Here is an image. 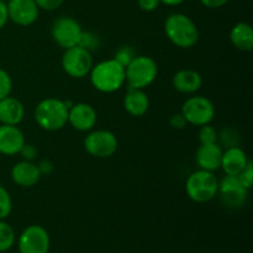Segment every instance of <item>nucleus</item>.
<instances>
[{"mask_svg": "<svg viewBox=\"0 0 253 253\" xmlns=\"http://www.w3.org/2000/svg\"><path fill=\"white\" fill-rule=\"evenodd\" d=\"M90 83L100 93L111 94L125 83V68L115 59L99 62L90 69Z\"/></svg>", "mask_w": 253, "mask_h": 253, "instance_id": "obj_1", "label": "nucleus"}, {"mask_svg": "<svg viewBox=\"0 0 253 253\" xmlns=\"http://www.w3.org/2000/svg\"><path fill=\"white\" fill-rule=\"evenodd\" d=\"M165 32L170 42L179 48H192L199 40L195 22L184 14L169 15L165 21Z\"/></svg>", "mask_w": 253, "mask_h": 253, "instance_id": "obj_2", "label": "nucleus"}, {"mask_svg": "<svg viewBox=\"0 0 253 253\" xmlns=\"http://www.w3.org/2000/svg\"><path fill=\"white\" fill-rule=\"evenodd\" d=\"M68 106L63 100L46 98L35 109V121L46 131H58L68 124Z\"/></svg>", "mask_w": 253, "mask_h": 253, "instance_id": "obj_3", "label": "nucleus"}, {"mask_svg": "<svg viewBox=\"0 0 253 253\" xmlns=\"http://www.w3.org/2000/svg\"><path fill=\"white\" fill-rule=\"evenodd\" d=\"M219 180L214 173L198 169L188 177L185 182V192L190 200L198 204L209 203L217 195Z\"/></svg>", "mask_w": 253, "mask_h": 253, "instance_id": "obj_4", "label": "nucleus"}, {"mask_svg": "<svg viewBox=\"0 0 253 253\" xmlns=\"http://www.w3.org/2000/svg\"><path fill=\"white\" fill-rule=\"evenodd\" d=\"M158 67L150 56H136L125 67V81L133 89H145L156 81Z\"/></svg>", "mask_w": 253, "mask_h": 253, "instance_id": "obj_5", "label": "nucleus"}, {"mask_svg": "<svg viewBox=\"0 0 253 253\" xmlns=\"http://www.w3.org/2000/svg\"><path fill=\"white\" fill-rule=\"evenodd\" d=\"M93 57L89 49L82 46H74L64 49L62 56V68L69 77L76 79L84 78L90 73Z\"/></svg>", "mask_w": 253, "mask_h": 253, "instance_id": "obj_6", "label": "nucleus"}, {"mask_svg": "<svg viewBox=\"0 0 253 253\" xmlns=\"http://www.w3.org/2000/svg\"><path fill=\"white\" fill-rule=\"evenodd\" d=\"M180 113L184 116L187 124L200 127L214 120L215 106L207 96H190L184 101Z\"/></svg>", "mask_w": 253, "mask_h": 253, "instance_id": "obj_7", "label": "nucleus"}, {"mask_svg": "<svg viewBox=\"0 0 253 253\" xmlns=\"http://www.w3.org/2000/svg\"><path fill=\"white\" fill-rule=\"evenodd\" d=\"M49 249L51 237L41 225H30L22 230L17 239L19 253H48Z\"/></svg>", "mask_w": 253, "mask_h": 253, "instance_id": "obj_8", "label": "nucleus"}, {"mask_svg": "<svg viewBox=\"0 0 253 253\" xmlns=\"http://www.w3.org/2000/svg\"><path fill=\"white\" fill-rule=\"evenodd\" d=\"M119 141L109 130H95L84 138V150L96 158H109L118 151Z\"/></svg>", "mask_w": 253, "mask_h": 253, "instance_id": "obj_9", "label": "nucleus"}, {"mask_svg": "<svg viewBox=\"0 0 253 253\" xmlns=\"http://www.w3.org/2000/svg\"><path fill=\"white\" fill-rule=\"evenodd\" d=\"M52 39L63 49L78 46L83 30L79 22L73 17L61 16L53 22L51 27Z\"/></svg>", "mask_w": 253, "mask_h": 253, "instance_id": "obj_10", "label": "nucleus"}, {"mask_svg": "<svg viewBox=\"0 0 253 253\" xmlns=\"http://www.w3.org/2000/svg\"><path fill=\"white\" fill-rule=\"evenodd\" d=\"M217 194L225 205L230 208H240L246 203L249 189L241 184L236 175H225L219 182Z\"/></svg>", "mask_w": 253, "mask_h": 253, "instance_id": "obj_11", "label": "nucleus"}, {"mask_svg": "<svg viewBox=\"0 0 253 253\" xmlns=\"http://www.w3.org/2000/svg\"><path fill=\"white\" fill-rule=\"evenodd\" d=\"M9 20L19 26H30L39 17V6L35 0H9L6 2Z\"/></svg>", "mask_w": 253, "mask_h": 253, "instance_id": "obj_12", "label": "nucleus"}, {"mask_svg": "<svg viewBox=\"0 0 253 253\" xmlns=\"http://www.w3.org/2000/svg\"><path fill=\"white\" fill-rule=\"evenodd\" d=\"M96 120H98V114L90 104L77 103L69 108L68 123L77 131L81 132L90 131L95 126Z\"/></svg>", "mask_w": 253, "mask_h": 253, "instance_id": "obj_13", "label": "nucleus"}, {"mask_svg": "<svg viewBox=\"0 0 253 253\" xmlns=\"http://www.w3.org/2000/svg\"><path fill=\"white\" fill-rule=\"evenodd\" d=\"M24 132L16 125H0V153L15 156L25 145Z\"/></svg>", "mask_w": 253, "mask_h": 253, "instance_id": "obj_14", "label": "nucleus"}, {"mask_svg": "<svg viewBox=\"0 0 253 253\" xmlns=\"http://www.w3.org/2000/svg\"><path fill=\"white\" fill-rule=\"evenodd\" d=\"M222 147L219 143H209V145H200L195 152V162L199 169L214 172L221 166Z\"/></svg>", "mask_w": 253, "mask_h": 253, "instance_id": "obj_15", "label": "nucleus"}, {"mask_svg": "<svg viewBox=\"0 0 253 253\" xmlns=\"http://www.w3.org/2000/svg\"><path fill=\"white\" fill-rule=\"evenodd\" d=\"M42 174L39 166L30 161H21L11 168V179L16 185L22 188H31L41 179Z\"/></svg>", "mask_w": 253, "mask_h": 253, "instance_id": "obj_16", "label": "nucleus"}, {"mask_svg": "<svg viewBox=\"0 0 253 253\" xmlns=\"http://www.w3.org/2000/svg\"><path fill=\"white\" fill-rule=\"evenodd\" d=\"M250 160L246 152L239 146L229 147L222 152L221 166L224 173L226 175H239L249 165Z\"/></svg>", "mask_w": 253, "mask_h": 253, "instance_id": "obj_17", "label": "nucleus"}, {"mask_svg": "<svg viewBox=\"0 0 253 253\" xmlns=\"http://www.w3.org/2000/svg\"><path fill=\"white\" fill-rule=\"evenodd\" d=\"M172 84L182 94H194L202 88L203 77L194 69H180L173 76Z\"/></svg>", "mask_w": 253, "mask_h": 253, "instance_id": "obj_18", "label": "nucleus"}, {"mask_svg": "<svg viewBox=\"0 0 253 253\" xmlns=\"http://www.w3.org/2000/svg\"><path fill=\"white\" fill-rule=\"evenodd\" d=\"M25 116L24 105L16 98L7 95L0 100V124L19 125Z\"/></svg>", "mask_w": 253, "mask_h": 253, "instance_id": "obj_19", "label": "nucleus"}, {"mask_svg": "<svg viewBox=\"0 0 253 253\" xmlns=\"http://www.w3.org/2000/svg\"><path fill=\"white\" fill-rule=\"evenodd\" d=\"M124 108L131 116L140 118L145 115L150 109V99L143 89L128 88L124 99Z\"/></svg>", "mask_w": 253, "mask_h": 253, "instance_id": "obj_20", "label": "nucleus"}, {"mask_svg": "<svg viewBox=\"0 0 253 253\" xmlns=\"http://www.w3.org/2000/svg\"><path fill=\"white\" fill-rule=\"evenodd\" d=\"M230 41L235 48L242 52L253 49V29L247 22H237L230 31Z\"/></svg>", "mask_w": 253, "mask_h": 253, "instance_id": "obj_21", "label": "nucleus"}, {"mask_svg": "<svg viewBox=\"0 0 253 253\" xmlns=\"http://www.w3.org/2000/svg\"><path fill=\"white\" fill-rule=\"evenodd\" d=\"M15 242H16V235L14 229L4 220H0V253L11 250Z\"/></svg>", "mask_w": 253, "mask_h": 253, "instance_id": "obj_22", "label": "nucleus"}, {"mask_svg": "<svg viewBox=\"0 0 253 253\" xmlns=\"http://www.w3.org/2000/svg\"><path fill=\"white\" fill-rule=\"evenodd\" d=\"M219 140V133L216 128L210 124L204 126H200L199 130V142L200 145H209V143H216Z\"/></svg>", "mask_w": 253, "mask_h": 253, "instance_id": "obj_23", "label": "nucleus"}, {"mask_svg": "<svg viewBox=\"0 0 253 253\" xmlns=\"http://www.w3.org/2000/svg\"><path fill=\"white\" fill-rule=\"evenodd\" d=\"M12 200L9 192L2 185H0V220H4L11 214Z\"/></svg>", "mask_w": 253, "mask_h": 253, "instance_id": "obj_24", "label": "nucleus"}, {"mask_svg": "<svg viewBox=\"0 0 253 253\" xmlns=\"http://www.w3.org/2000/svg\"><path fill=\"white\" fill-rule=\"evenodd\" d=\"M135 57H136V52L133 51L131 47L125 46V47H121V48L116 52L114 59H115L118 63H120L121 66L125 68V67L127 66V64L130 63L133 58H135Z\"/></svg>", "mask_w": 253, "mask_h": 253, "instance_id": "obj_25", "label": "nucleus"}, {"mask_svg": "<svg viewBox=\"0 0 253 253\" xmlns=\"http://www.w3.org/2000/svg\"><path fill=\"white\" fill-rule=\"evenodd\" d=\"M12 89V81L10 74L5 69L0 68V100L10 95Z\"/></svg>", "mask_w": 253, "mask_h": 253, "instance_id": "obj_26", "label": "nucleus"}, {"mask_svg": "<svg viewBox=\"0 0 253 253\" xmlns=\"http://www.w3.org/2000/svg\"><path fill=\"white\" fill-rule=\"evenodd\" d=\"M237 178H239V180L241 182V184L244 185L246 189H249V190L251 189L252 184H253V165H252L251 161L249 162L247 167L245 168V169L242 170L239 175H237Z\"/></svg>", "mask_w": 253, "mask_h": 253, "instance_id": "obj_27", "label": "nucleus"}, {"mask_svg": "<svg viewBox=\"0 0 253 253\" xmlns=\"http://www.w3.org/2000/svg\"><path fill=\"white\" fill-rule=\"evenodd\" d=\"M219 138L226 148L234 147V146H237V143H239V137H237L236 132L234 130H230V128L222 131L219 135Z\"/></svg>", "mask_w": 253, "mask_h": 253, "instance_id": "obj_28", "label": "nucleus"}, {"mask_svg": "<svg viewBox=\"0 0 253 253\" xmlns=\"http://www.w3.org/2000/svg\"><path fill=\"white\" fill-rule=\"evenodd\" d=\"M64 0H35L39 9L47 10V11H53V10L58 9Z\"/></svg>", "mask_w": 253, "mask_h": 253, "instance_id": "obj_29", "label": "nucleus"}, {"mask_svg": "<svg viewBox=\"0 0 253 253\" xmlns=\"http://www.w3.org/2000/svg\"><path fill=\"white\" fill-rule=\"evenodd\" d=\"M79 46L84 47V48L89 49V51H90V48H95V47L98 46V42H96L95 35L83 31L81 42H79Z\"/></svg>", "mask_w": 253, "mask_h": 253, "instance_id": "obj_30", "label": "nucleus"}, {"mask_svg": "<svg viewBox=\"0 0 253 253\" xmlns=\"http://www.w3.org/2000/svg\"><path fill=\"white\" fill-rule=\"evenodd\" d=\"M138 7H140L142 11L151 12L155 11L158 6L161 5V0H137Z\"/></svg>", "mask_w": 253, "mask_h": 253, "instance_id": "obj_31", "label": "nucleus"}, {"mask_svg": "<svg viewBox=\"0 0 253 253\" xmlns=\"http://www.w3.org/2000/svg\"><path fill=\"white\" fill-rule=\"evenodd\" d=\"M20 153H21L22 157H24V161H30V162H32V161L36 158L37 150L32 145L25 143L24 147H22L21 151H20Z\"/></svg>", "mask_w": 253, "mask_h": 253, "instance_id": "obj_32", "label": "nucleus"}, {"mask_svg": "<svg viewBox=\"0 0 253 253\" xmlns=\"http://www.w3.org/2000/svg\"><path fill=\"white\" fill-rule=\"evenodd\" d=\"M169 125L172 126L173 128H175V130H182V128H184L185 125H187V121H185L182 113H179L175 114V115H173L172 118H170Z\"/></svg>", "mask_w": 253, "mask_h": 253, "instance_id": "obj_33", "label": "nucleus"}, {"mask_svg": "<svg viewBox=\"0 0 253 253\" xmlns=\"http://www.w3.org/2000/svg\"><path fill=\"white\" fill-rule=\"evenodd\" d=\"M229 0H200L203 5L208 9H219V7L224 6Z\"/></svg>", "mask_w": 253, "mask_h": 253, "instance_id": "obj_34", "label": "nucleus"}, {"mask_svg": "<svg viewBox=\"0 0 253 253\" xmlns=\"http://www.w3.org/2000/svg\"><path fill=\"white\" fill-rule=\"evenodd\" d=\"M7 20H9V15H7L6 2L0 1V30L6 25Z\"/></svg>", "mask_w": 253, "mask_h": 253, "instance_id": "obj_35", "label": "nucleus"}, {"mask_svg": "<svg viewBox=\"0 0 253 253\" xmlns=\"http://www.w3.org/2000/svg\"><path fill=\"white\" fill-rule=\"evenodd\" d=\"M39 166V169L40 172H41V174H49V173L53 170V165H52L51 161L48 160H43L40 162Z\"/></svg>", "mask_w": 253, "mask_h": 253, "instance_id": "obj_36", "label": "nucleus"}, {"mask_svg": "<svg viewBox=\"0 0 253 253\" xmlns=\"http://www.w3.org/2000/svg\"><path fill=\"white\" fill-rule=\"evenodd\" d=\"M184 1L185 0H161V4L168 5V6H178Z\"/></svg>", "mask_w": 253, "mask_h": 253, "instance_id": "obj_37", "label": "nucleus"}, {"mask_svg": "<svg viewBox=\"0 0 253 253\" xmlns=\"http://www.w3.org/2000/svg\"><path fill=\"white\" fill-rule=\"evenodd\" d=\"M0 1H4V2H7V1H9V0H0Z\"/></svg>", "mask_w": 253, "mask_h": 253, "instance_id": "obj_38", "label": "nucleus"}]
</instances>
